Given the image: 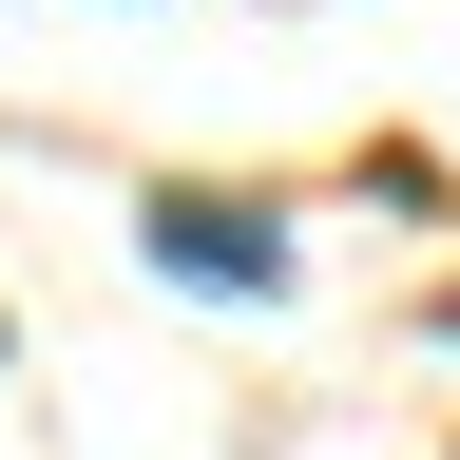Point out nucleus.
Listing matches in <instances>:
<instances>
[{"instance_id": "obj_1", "label": "nucleus", "mask_w": 460, "mask_h": 460, "mask_svg": "<svg viewBox=\"0 0 460 460\" xmlns=\"http://www.w3.org/2000/svg\"><path fill=\"white\" fill-rule=\"evenodd\" d=\"M154 269L172 288H288V230L250 192H154Z\"/></svg>"}]
</instances>
